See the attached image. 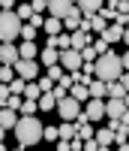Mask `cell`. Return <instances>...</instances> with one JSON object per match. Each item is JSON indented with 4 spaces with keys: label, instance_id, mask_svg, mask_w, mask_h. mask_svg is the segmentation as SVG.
<instances>
[{
    "label": "cell",
    "instance_id": "35",
    "mask_svg": "<svg viewBox=\"0 0 129 151\" xmlns=\"http://www.w3.org/2000/svg\"><path fill=\"white\" fill-rule=\"evenodd\" d=\"M6 109H12V112L18 115V109H21V97H12V94H9V100H6Z\"/></svg>",
    "mask_w": 129,
    "mask_h": 151
},
{
    "label": "cell",
    "instance_id": "20",
    "mask_svg": "<svg viewBox=\"0 0 129 151\" xmlns=\"http://www.w3.org/2000/svg\"><path fill=\"white\" fill-rule=\"evenodd\" d=\"M54 106H57V100L51 97V91H48V94H42L39 100H36V109H39V112H54Z\"/></svg>",
    "mask_w": 129,
    "mask_h": 151
},
{
    "label": "cell",
    "instance_id": "12",
    "mask_svg": "<svg viewBox=\"0 0 129 151\" xmlns=\"http://www.w3.org/2000/svg\"><path fill=\"white\" fill-rule=\"evenodd\" d=\"M105 115H108L111 121L126 118V100H105Z\"/></svg>",
    "mask_w": 129,
    "mask_h": 151
},
{
    "label": "cell",
    "instance_id": "13",
    "mask_svg": "<svg viewBox=\"0 0 129 151\" xmlns=\"http://www.w3.org/2000/svg\"><path fill=\"white\" fill-rule=\"evenodd\" d=\"M90 40H93L90 33H84V30H72V33H69V48H72V52H81V48L90 45Z\"/></svg>",
    "mask_w": 129,
    "mask_h": 151
},
{
    "label": "cell",
    "instance_id": "8",
    "mask_svg": "<svg viewBox=\"0 0 129 151\" xmlns=\"http://www.w3.org/2000/svg\"><path fill=\"white\" fill-rule=\"evenodd\" d=\"M12 73H15V79H21V82H33L36 76H39V60H18V64L12 67Z\"/></svg>",
    "mask_w": 129,
    "mask_h": 151
},
{
    "label": "cell",
    "instance_id": "5",
    "mask_svg": "<svg viewBox=\"0 0 129 151\" xmlns=\"http://www.w3.org/2000/svg\"><path fill=\"white\" fill-rule=\"evenodd\" d=\"M45 12H48V18L63 21V18H69L72 12H75V3H72V0H48Z\"/></svg>",
    "mask_w": 129,
    "mask_h": 151
},
{
    "label": "cell",
    "instance_id": "41",
    "mask_svg": "<svg viewBox=\"0 0 129 151\" xmlns=\"http://www.w3.org/2000/svg\"><path fill=\"white\" fill-rule=\"evenodd\" d=\"M117 151H129V148H126V145H120V148H117Z\"/></svg>",
    "mask_w": 129,
    "mask_h": 151
},
{
    "label": "cell",
    "instance_id": "27",
    "mask_svg": "<svg viewBox=\"0 0 129 151\" xmlns=\"http://www.w3.org/2000/svg\"><path fill=\"white\" fill-rule=\"evenodd\" d=\"M63 76H66V73H63V70H60L57 64H54V67H48V70H45V79H48V82H54V85H57V82L63 79Z\"/></svg>",
    "mask_w": 129,
    "mask_h": 151
},
{
    "label": "cell",
    "instance_id": "14",
    "mask_svg": "<svg viewBox=\"0 0 129 151\" xmlns=\"http://www.w3.org/2000/svg\"><path fill=\"white\" fill-rule=\"evenodd\" d=\"M75 9H78L81 18H93L96 12L102 9V3H99V0H81V3H75Z\"/></svg>",
    "mask_w": 129,
    "mask_h": 151
},
{
    "label": "cell",
    "instance_id": "23",
    "mask_svg": "<svg viewBox=\"0 0 129 151\" xmlns=\"http://www.w3.org/2000/svg\"><path fill=\"white\" fill-rule=\"evenodd\" d=\"M93 142H96V145H105V148H111L114 136H111V130L105 127V130H96V133H93Z\"/></svg>",
    "mask_w": 129,
    "mask_h": 151
},
{
    "label": "cell",
    "instance_id": "15",
    "mask_svg": "<svg viewBox=\"0 0 129 151\" xmlns=\"http://www.w3.org/2000/svg\"><path fill=\"white\" fill-rule=\"evenodd\" d=\"M15 48H18V60H36V55H39L36 42H21V45H15Z\"/></svg>",
    "mask_w": 129,
    "mask_h": 151
},
{
    "label": "cell",
    "instance_id": "28",
    "mask_svg": "<svg viewBox=\"0 0 129 151\" xmlns=\"http://www.w3.org/2000/svg\"><path fill=\"white\" fill-rule=\"evenodd\" d=\"M90 48H93V55H96V58H102V55H108V52H111V48L102 42V40H90Z\"/></svg>",
    "mask_w": 129,
    "mask_h": 151
},
{
    "label": "cell",
    "instance_id": "30",
    "mask_svg": "<svg viewBox=\"0 0 129 151\" xmlns=\"http://www.w3.org/2000/svg\"><path fill=\"white\" fill-rule=\"evenodd\" d=\"M15 15H18V21H21V18H24V21H30V15H33V9H30L27 3H18V6H15Z\"/></svg>",
    "mask_w": 129,
    "mask_h": 151
},
{
    "label": "cell",
    "instance_id": "3",
    "mask_svg": "<svg viewBox=\"0 0 129 151\" xmlns=\"http://www.w3.org/2000/svg\"><path fill=\"white\" fill-rule=\"evenodd\" d=\"M18 33H21L18 15H15V12H0V42H12V45H15Z\"/></svg>",
    "mask_w": 129,
    "mask_h": 151
},
{
    "label": "cell",
    "instance_id": "22",
    "mask_svg": "<svg viewBox=\"0 0 129 151\" xmlns=\"http://www.w3.org/2000/svg\"><path fill=\"white\" fill-rule=\"evenodd\" d=\"M105 27H108V21H105V18H99V15L87 18V33H102Z\"/></svg>",
    "mask_w": 129,
    "mask_h": 151
},
{
    "label": "cell",
    "instance_id": "36",
    "mask_svg": "<svg viewBox=\"0 0 129 151\" xmlns=\"http://www.w3.org/2000/svg\"><path fill=\"white\" fill-rule=\"evenodd\" d=\"M6 100H9V88L0 85V109H6Z\"/></svg>",
    "mask_w": 129,
    "mask_h": 151
},
{
    "label": "cell",
    "instance_id": "33",
    "mask_svg": "<svg viewBox=\"0 0 129 151\" xmlns=\"http://www.w3.org/2000/svg\"><path fill=\"white\" fill-rule=\"evenodd\" d=\"M42 139L45 142H54L57 139V127H48V124H45V127H42Z\"/></svg>",
    "mask_w": 129,
    "mask_h": 151
},
{
    "label": "cell",
    "instance_id": "31",
    "mask_svg": "<svg viewBox=\"0 0 129 151\" xmlns=\"http://www.w3.org/2000/svg\"><path fill=\"white\" fill-rule=\"evenodd\" d=\"M6 88H9V94H12V97H21V91H24V82H21V79H12Z\"/></svg>",
    "mask_w": 129,
    "mask_h": 151
},
{
    "label": "cell",
    "instance_id": "43",
    "mask_svg": "<svg viewBox=\"0 0 129 151\" xmlns=\"http://www.w3.org/2000/svg\"><path fill=\"white\" fill-rule=\"evenodd\" d=\"M12 151H24V148H12Z\"/></svg>",
    "mask_w": 129,
    "mask_h": 151
},
{
    "label": "cell",
    "instance_id": "29",
    "mask_svg": "<svg viewBox=\"0 0 129 151\" xmlns=\"http://www.w3.org/2000/svg\"><path fill=\"white\" fill-rule=\"evenodd\" d=\"M18 36H21V42H33L36 40V30L30 27V24H21V33Z\"/></svg>",
    "mask_w": 129,
    "mask_h": 151
},
{
    "label": "cell",
    "instance_id": "39",
    "mask_svg": "<svg viewBox=\"0 0 129 151\" xmlns=\"http://www.w3.org/2000/svg\"><path fill=\"white\" fill-rule=\"evenodd\" d=\"M57 151H69V142H63V139H60V142H57Z\"/></svg>",
    "mask_w": 129,
    "mask_h": 151
},
{
    "label": "cell",
    "instance_id": "32",
    "mask_svg": "<svg viewBox=\"0 0 129 151\" xmlns=\"http://www.w3.org/2000/svg\"><path fill=\"white\" fill-rule=\"evenodd\" d=\"M12 79H15V73H12V67H0V85H9Z\"/></svg>",
    "mask_w": 129,
    "mask_h": 151
},
{
    "label": "cell",
    "instance_id": "4",
    "mask_svg": "<svg viewBox=\"0 0 129 151\" xmlns=\"http://www.w3.org/2000/svg\"><path fill=\"white\" fill-rule=\"evenodd\" d=\"M54 112H60V118L63 121H69V124H75L81 118V103H75L72 97H63V100H57V106H54Z\"/></svg>",
    "mask_w": 129,
    "mask_h": 151
},
{
    "label": "cell",
    "instance_id": "2",
    "mask_svg": "<svg viewBox=\"0 0 129 151\" xmlns=\"http://www.w3.org/2000/svg\"><path fill=\"white\" fill-rule=\"evenodd\" d=\"M120 76H123V67H120V60H117L114 52L96 58V64H93V79H99V82L108 85V82H117Z\"/></svg>",
    "mask_w": 129,
    "mask_h": 151
},
{
    "label": "cell",
    "instance_id": "17",
    "mask_svg": "<svg viewBox=\"0 0 129 151\" xmlns=\"http://www.w3.org/2000/svg\"><path fill=\"white\" fill-rule=\"evenodd\" d=\"M39 97H42L39 85H36V82H24V91H21V100H33V103H36V100H39Z\"/></svg>",
    "mask_w": 129,
    "mask_h": 151
},
{
    "label": "cell",
    "instance_id": "16",
    "mask_svg": "<svg viewBox=\"0 0 129 151\" xmlns=\"http://www.w3.org/2000/svg\"><path fill=\"white\" fill-rule=\"evenodd\" d=\"M87 94H90V100H105V82L90 79L87 82Z\"/></svg>",
    "mask_w": 129,
    "mask_h": 151
},
{
    "label": "cell",
    "instance_id": "34",
    "mask_svg": "<svg viewBox=\"0 0 129 151\" xmlns=\"http://www.w3.org/2000/svg\"><path fill=\"white\" fill-rule=\"evenodd\" d=\"M51 97H54V100H63V97H69V91H66L63 85H54V88H51Z\"/></svg>",
    "mask_w": 129,
    "mask_h": 151
},
{
    "label": "cell",
    "instance_id": "6",
    "mask_svg": "<svg viewBox=\"0 0 129 151\" xmlns=\"http://www.w3.org/2000/svg\"><path fill=\"white\" fill-rule=\"evenodd\" d=\"M57 67L66 73V76L78 73V70H81V55H78V52H72V48H66V52H60V55H57Z\"/></svg>",
    "mask_w": 129,
    "mask_h": 151
},
{
    "label": "cell",
    "instance_id": "24",
    "mask_svg": "<svg viewBox=\"0 0 129 151\" xmlns=\"http://www.w3.org/2000/svg\"><path fill=\"white\" fill-rule=\"evenodd\" d=\"M42 27H45V33H48V36H60V27H63V24H60L57 18H48V15H45Z\"/></svg>",
    "mask_w": 129,
    "mask_h": 151
},
{
    "label": "cell",
    "instance_id": "10",
    "mask_svg": "<svg viewBox=\"0 0 129 151\" xmlns=\"http://www.w3.org/2000/svg\"><path fill=\"white\" fill-rule=\"evenodd\" d=\"M126 88H129V76L123 73L117 82H108L105 85V97L108 100H126Z\"/></svg>",
    "mask_w": 129,
    "mask_h": 151
},
{
    "label": "cell",
    "instance_id": "21",
    "mask_svg": "<svg viewBox=\"0 0 129 151\" xmlns=\"http://www.w3.org/2000/svg\"><path fill=\"white\" fill-rule=\"evenodd\" d=\"M57 139H63V142H69V139H75V124H69V121H63L60 127H57Z\"/></svg>",
    "mask_w": 129,
    "mask_h": 151
},
{
    "label": "cell",
    "instance_id": "42",
    "mask_svg": "<svg viewBox=\"0 0 129 151\" xmlns=\"http://www.w3.org/2000/svg\"><path fill=\"white\" fill-rule=\"evenodd\" d=\"M0 151H6V145H3V142H0Z\"/></svg>",
    "mask_w": 129,
    "mask_h": 151
},
{
    "label": "cell",
    "instance_id": "40",
    "mask_svg": "<svg viewBox=\"0 0 129 151\" xmlns=\"http://www.w3.org/2000/svg\"><path fill=\"white\" fill-rule=\"evenodd\" d=\"M3 139H6V130H3V127H0V142H3Z\"/></svg>",
    "mask_w": 129,
    "mask_h": 151
},
{
    "label": "cell",
    "instance_id": "26",
    "mask_svg": "<svg viewBox=\"0 0 129 151\" xmlns=\"http://www.w3.org/2000/svg\"><path fill=\"white\" fill-rule=\"evenodd\" d=\"M18 112H21L24 118H33L39 109H36V103H33V100H21V109H18Z\"/></svg>",
    "mask_w": 129,
    "mask_h": 151
},
{
    "label": "cell",
    "instance_id": "38",
    "mask_svg": "<svg viewBox=\"0 0 129 151\" xmlns=\"http://www.w3.org/2000/svg\"><path fill=\"white\" fill-rule=\"evenodd\" d=\"M96 148H99V145H96V142H93V139H87V142H84V145H81V151H96Z\"/></svg>",
    "mask_w": 129,
    "mask_h": 151
},
{
    "label": "cell",
    "instance_id": "9",
    "mask_svg": "<svg viewBox=\"0 0 129 151\" xmlns=\"http://www.w3.org/2000/svg\"><path fill=\"white\" fill-rule=\"evenodd\" d=\"M99 40H102V42H105V45L111 48L114 42H126V40H129V33H126L123 27H117V24H114V21H111V24H108V27H105V30H102V33H99Z\"/></svg>",
    "mask_w": 129,
    "mask_h": 151
},
{
    "label": "cell",
    "instance_id": "19",
    "mask_svg": "<svg viewBox=\"0 0 129 151\" xmlns=\"http://www.w3.org/2000/svg\"><path fill=\"white\" fill-rule=\"evenodd\" d=\"M69 97L75 100V103H87V100H90L87 85H72V88H69Z\"/></svg>",
    "mask_w": 129,
    "mask_h": 151
},
{
    "label": "cell",
    "instance_id": "37",
    "mask_svg": "<svg viewBox=\"0 0 129 151\" xmlns=\"http://www.w3.org/2000/svg\"><path fill=\"white\" fill-rule=\"evenodd\" d=\"M81 145H84L81 139H69V151H81Z\"/></svg>",
    "mask_w": 129,
    "mask_h": 151
},
{
    "label": "cell",
    "instance_id": "18",
    "mask_svg": "<svg viewBox=\"0 0 129 151\" xmlns=\"http://www.w3.org/2000/svg\"><path fill=\"white\" fill-rule=\"evenodd\" d=\"M15 121H18V115H15L12 109H0V127H3V130H12V127H15Z\"/></svg>",
    "mask_w": 129,
    "mask_h": 151
},
{
    "label": "cell",
    "instance_id": "25",
    "mask_svg": "<svg viewBox=\"0 0 129 151\" xmlns=\"http://www.w3.org/2000/svg\"><path fill=\"white\" fill-rule=\"evenodd\" d=\"M57 55H60V52H54V48H42V52H39V58H42V64H45V70L57 64Z\"/></svg>",
    "mask_w": 129,
    "mask_h": 151
},
{
    "label": "cell",
    "instance_id": "7",
    "mask_svg": "<svg viewBox=\"0 0 129 151\" xmlns=\"http://www.w3.org/2000/svg\"><path fill=\"white\" fill-rule=\"evenodd\" d=\"M81 118L87 124L102 121V118H105V100H87V106H81Z\"/></svg>",
    "mask_w": 129,
    "mask_h": 151
},
{
    "label": "cell",
    "instance_id": "11",
    "mask_svg": "<svg viewBox=\"0 0 129 151\" xmlns=\"http://www.w3.org/2000/svg\"><path fill=\"white\" fill-rule=\"evenodd\" d=\"M18 64V48L12 42H0V67H15Z\"/></svg>",
    "mask_w": 129,
    "mask_h": 151
},
{
    "label": "cell",
    "instance_id": "1",
    "mask_svg": "<svg viewBox=\"0 0 129 151\" xmlns=\"http://www.w3.org/2000/svg\"><path fill=\"white\" fill-rule=\"evenodd\" d=\"M12 133H15V139H18V148H33V145L42 142V121L36 115L33 118H18Z\"/></svg>",
    "mask_w": 129,
    "mask_h": 151
}]
</instances>
